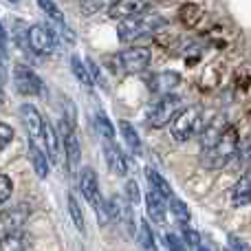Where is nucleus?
<instances>
[{
  "label": "nucleus",
  "instance_id": "nucleus-1",
  "mask_svg": "<svg viewBox=\"0 0 251 251\" xmlns=\"http://www.w3.org/2000/svg\"><path fill=\"white\" fill-rule=\"evenodd\" d=\"M168 20L159 13H141V16H134V18H128V20H122L117 26V38L119 42L128 44V42H137L141 38H148V35L156 33V31L165 29Z\"/></svg>",
  "mask_w": 251,
  "mask_h": 251
},
{
  "label": "nucleus",
  "instance_id": "nucleus-2",
  "mask_svg": "<svg viewBox=\"0 0 251 251\" xmlns=\"http://www.w3.org/2000/svg\"><path fill=\"white\" fill-rule=\"evenodd\" d=\"M238 141H240L238 130H236L234 126H227L225 132L218 137V141L214 143L212 148L203 150V156H201L203 165L207 170H221V168H225V165L236 156Z\"/></svg>",
  "mask_w": 251,
  "mask_h": 251
},
{
  "label": "nucleus",
  "instance_id": "nucleus-3",
  "mask_svg": "<svg viewBox=\"0 0 251 251\" xmlns=\"http://www.w3.org/2000/svg\"><path fill=\"white\" fill-rule=\"evenodd\" d=\"M205 124H207V117H205L203 108L201 106H190V108H183L181 113L176 115V119H174L172 124V139H176V141H190V139L199 137L201 132H203Z\"/></svg>",
  "mask_w": 251,
  "mask_h": 251
},
{
  "label": "nucleus",
  "instance_id": "nucleus-4",
  "mask_svg": "<svg viewBox=\"0 0 251 251\" xmlns=\"http://www.w3.org/2000/svg\"><path fill=\"white\" fill-rule=\"evenodd\" d=\"M79 192H82V196L88 201V205L95 209L97 218H100V225H108L110 223L108 207H106V201L100 192V178H97L93 168H84L82 172H79Z\"/></svg>",
  "mask_w": 251,
  "mask_h": 251
},
{
  "label": "nucleus",
  "instance_id": "nucleus-5",
  "mask_svg": "<svg viewBox=\"0 0 251 251\" xmlns=\"http://www.w3.org/2000/svg\"><path fill=\"white\" fill-rule=\"evenodd\" d=\"M185 108L183 100L176 93H168V95H161L154 101V106L148 113V126L150 128H165L168 124H172L176 119V115Z\"/></svg>",
  "mask_w": 251,
  "mask_h": 251
},
{
  "label": "nucleus",
  "instance_id": "nucleus-6",
  "mask_svg": "<svg viewBox=\"0 0 251 251\" xmlns=\"http://www.w3.org/2000/svg\"><path fill=\"white\" fill-rule=\"evenodd\" d=\"M152 53L148 47H130L115 55V69L124 75H137L150 66Z\"/></svg>",
  "mask_w": 251,
  "mask_h": 251
},
{
  "label": "nucleus",
  "instance_id": "nucleus-7",
  "mask_svg": "<svg viewBox=\"0 0 251 251\" xmlns=\"http://www.w3.org/2000/svg\"><path fill=\"white\" fill-rule=\"evenodd\" d=\"M60 141H62V150H64L66 168H69V172H75L79 165V159H82V148H79L77 128H75L73 119L64 117L60 122Z\"/></svg>",
  "mask_w": 251,
  "mask_h": 251
},
{
  "label": "nucleus",
  "instance_id": "nucleus-8",
  "mask_svg": "<svg viewBox=\"0 0 251 251\" xmlns=\"http://www.w3.org/2000/svg\"><path fill=\"white\" fill-rule=\"evenodd\" d=\"M26 42L35 55H51L57 51V33L49 25H31L26 31Z\"/></svg>",
  "mask_w": 251,
  "mask_h": 251
},
{
  "label": "nucleus",
  "instance_id": "nucleus-9",
  "mask_svg": "<svg viewBox=\"0 0 251 251\" xmlns=\"http://www.w3.org/2000/svg\"><path fill=\"white\" fill-rule=\"evenodd\" d=\"M13 86L20 95L25 97H35V95H42L44 91V82L40 79V75L35 73L33 69H29L26 64H16L13 66Z\"/></svg>",
  "mask_w": 251,
  "mask_h": 251
},
{
  "label": "nucleus",
  "instance_id": "nucleus-10",
  "mask_svg": "<svg viewBox=\"0 0 251 251\" xmlns=\"http://www.w3.org/2000/svg\"><path fill=\"white\" fill-rule=\"evenodd\" d=\"M154 4V0H113L108 7V16L113 20H128V18L148 13V9Z\"/></svg>",
  "mask_w": 251,
  "mask_h": 251
},
{
  "label": "nucleus",
  "instance_id": "nucleus-11",
  "mask_svg": "<svg viewBox=\"0 0 251 251\" xmlns=\"http://www.w3.org/2000/svg\"><path fill=\"white\" fill-rule=\"evenodd\" d=\"M106 207H108V218L119 225L126 227L128 234H134V216H132V205L128 203L122 196H110L106 201Z\"/></svg>",
  "mask_w": 251,
  "mask_h": 251
},
{
  "label": "nucleus",
  "instance_id": "nucleus-12",
  "mask_svg": "<svg viewBox=\"0 0 251 251\" xmlns=\"http://www.w3.org/2000/svg\"><path fill=\"white\" fill-rule=\"evenodd\" d=\"M20 117H22V124H25L26 132H29V139L35 141L38 146H42V139H44V124L47 119L40 115V110L31 104H22L20 106Z\"/></svg>",
  "mask_w": 251,
  "mask_h": 251
},
{
  "label": "nucleus",
  "instance_id": "nucleus-13",
  "mask_svg": "<svg viewBox=\"0 0 251 251\" xmlns=\"http://www.w3.org/2000/svg\"><path fill=\"white\" fill-rule=\"evenodd\" d=\"M104 159L113 174H117V176H126L128 174V159H126L122 148L115 141H104Z\"/></svg>",
  "mask_w": 251,
  "mask_h": 251
},
{
  "label": "nucleus",
  "instance_id": "nucleus-14",
  "mask_svg": "<svg viewBox=\"0 0 251 251\" xmlns=\"http://www.w3.org/2000/svg\"><path fill=\"white\" fill-rule=\"evenodd\" d=\"M146 209L150 221H154L156 225H163L165 218H168V205H165V199L159 196L156 192H148L146 194Z\"/></svg>",
  "mask_w": 251,
  "mask_h": 251
},
{
  "label": "nucleus",
  "instance_id": "nucleus-15",
  "mask_svg": "<svg viewBox=\"0 0 251 251\" xmlns=\"http://www.w3.org/2000/svg\"><path fill=\"white\" fill-rule=\"evenodd\" d=\"M231 203L234 207H245L251 203V168L236 181L234 190H231Z\"/></svg>",
  "mask_w": 251,
  "mask_h": 251
},
{
  "label": "nucleus",
  "instance_id": "nucleus-16",
  "mask_svg": "<svg viewBox=\"0 0 251 251\" xmlns=\"http://www.w3.org/2000/svg\"><path fill=\"white\" fill-rule=\"evenodd\" d=\"M26 146H29V161L31 165H33L35 174H38L40 178H47L49 176V165H51V161H49L47 152L42 150V146H38L35 141H26Z\"/></svg>",
  "mask_w": 251,
  "mask_h": 251
},
{
  "label": "nucleus",
  "instance_id": "nucleus-17",
  "mask_svg": "<svg viewBox=\"0 0 251 251\" xmlns=\"http://www.w3.org/2000/svg\"><path fill=\"white\" fill-rule=\"evenodd\" d=\"M26 216H29L26 207H13V209H9L7 214H2V216H0V229H2L4 234L20 231V227L25 225Z\"/></svg>",
  "mask_w": 251,
  "mask_h": 251
},
{
  "label": "nucleus",
  "instance_id": "nucleus-18",
  "mask_svg": "<svg viewBox=\"0 0 251 251\" xmlns=\"http://www.w3.org/2000/svg\"><path fill=\"white\" fill-rule=\"evenodd\" d=\"M38 7L42 9L44 13H47L49 20H53L57 26H60V31L66 35L69 40H73V33L69 31V25H66V18L64 13H62V9L55 4V0H38Z\"/></svg>",
  "mask_w": 251,
  "mask_h": 251
},
{
  "label": "nucleus",
  "instance_id": "nucleus-19",
  "mask_svg": "<svg viewBox=\"0 0 251 251\" xmlns=\"http://www.w3.org/2000/svg\"><path fill=\"white\" fill-rule=\"evenodd\" d=\"M42 146H44V152H47L49 161L51 163H60V134L55 132V128H53L51 124H44V139H42Z\"/></svg>",
  "mask_w": 251,
  "mask_h": 251
},
{
  "label": "nucleus",
  "instance_id": "nucleus-20",
  "mask_svg": "<svg viewBox=\"0 0 251 251\" xmlns=\"http://www.w3.org/2000/svg\"><path fill=\"white\" fill-rule=\"evenodd\" d=\"M119 132H122L124 143L128 146V150L132 152L134 156H141L143 154V143H141V137L137 134V128H134L130 122H119Z\"/></svg>",
  "mask_w": 251,
  "mask_h": 251
},
{
  "label": "nucleus",
  "instance_id": "nucleus-21",
  "mask_svg": "<svg viewBox=\"0 0 251 251\" xmlns=\"http://www.w3.org/2000/svg\"><path fill=\"white\" fill-rule=\"evenodd\" d=\"M146 178H148V183H150V190L156 192L159 196H163L165 201H170V199L174 196V192H172V187H170V183L165 181L163 174L156 172L154 168H146Z\"/></svg>",
  "mask_w": 251,
  "mask_h": 251
},
{
  "label": "nucleus",
  "instance_id": "nucleus-22",
  "mask_svg": "<svg viewBox=\"0 0 251 251\" xmlns=\"http://www.w3.org/2000/svg\"><path fill=\"white\" fill-rule=\"evenodd\" d=\"M178 84V75L176 73H156L150 77V82H148V86H150V91L154 93H161V95H168V93H172V88Z\"/></svg>",
  "mask_w": 251,
  "mask_h": 251
},
{
  "label": "nucleus",
  "instance_id": "nucleus-23",
  "mask_svg": "<svg viewBox=\"0 0 251 251\" xmlns=\"http://www.w3.org/2000/svg\"><path fill=\"white\" fill-rule=\"evenodd\" d=\"M31 243L22 231H13V234H4L0 238V251H29Z\"/></svg>",
  "mask_w": 251,
  "mask_h": 251
},
{
  "label": "nucleus",
  "instance_id": "nucleus-24",
  "mask_svg": "<svg viewBox=\"0 0 251 251\" xmlns=\"http://www.w3.org/2000/svg\"><path fill=\"white\" fill-rule=\"evenodd\" d=\"M66 203H69V214H71V221H73L75 229L79 231V234H86V221H84V212L82 207H79L77 199H75L73 192H69V196H66Z\"/></svg>",
  "mask_w": 251,
  "mask_h": 251
},
{
  "label": "nucleus",
  "instance_id": "nucleus-25",
  "mask_svg": "<svg viewBox=\"0 0 251 251\" xmlns=\"http://www.w3.org/2000/svg\"><path fill=\"white\" fill-rule=\"evenodd\" d=\"M170 212H172V216H174V221L178 223V225L181 227H187L190 225V207H187L185 203H183L181 199H176V196H172V199H170Z\"/></svg>",
  "mask_w": 251,
  "mask_h": 251
},
{
  "label": "nucleus",
  "instance_id": "nucleus-26",
  "mask_svg": "<svg viewBox=\"0 0 251 251\" xmlns=\"http://www.w3.org/2000/svg\"><path fill=\"white\" fill-rule=\"evenodd\" d=\"M137 240L141 245L143 251H156V240H154V231L148 225V221L139 223V231H137Z\"/></svg>",
  "mask_w": 251,
  "mask_h": 251
},
{
  "label": "nucleus",
  "instance_id": "nucleus-27",
  "mask_svg": "<svg viewBox=\"0 0 251 251\" xmlns=\"http://www.w3.org/2000/svg\"><path fill=\"white\" fill-rule=\"evenodd\" d=\"M71 71H73V75L77 77V82L82 84V86H86V88H91V86H93L91 73H88L86 64H84V62L79 60V55H71Z\"/></svg>",
  "mask_w": 251,
  "mask_h": 251
},
{
  "label": "nucleus",
  "instance_id": "nucleus-28",
  "mask_svg": "<svg viewBox=\"0 0 251 251\" xmlns=\"http://www.w3.org/2000/svg\"><path fill=\"white\" fill-rule=\"evenodd\" d=\"M95 126H97V130H100V134L104 137V141H115V126H113V122L108 119V115H106L104 110H97Z\"/></svg>",
  "mask_w": 251,
  "mask_h": 251
},
{
  "label": "nucleus",
  "instance_id": "nucleus-29",
  "mask_svg": "<svg viewBox=\"0 0 251 251\" xmlns=\"http://www.w3.org/2000/svg\"><path fill=\"white\" fill-rule=\"evenodd\" d=\"M236 159H238V165L243 170H249L251 168V134H247V137H243L238 141Z\"/></svg>",
  "mask_w": 251,
  "mask_h": 251
},
{
  "label": "nucleus",
  "instance_id": "nucleus-30",
  "mask_svg": "<svg viewBox=\"0 0 251 251\" xmlns=\"http://www.w3.org/2000/svg\"><path fill=\"white\" fill-rule=\"evenodd\" d=\"M183 243H185L187 251H199L203 245H201V234L192 227H183Z\"/></svg>",
  "mask_w": 251,
  "mask_h": 251
},
{
  "label": "nucleus",
  "instance_id": "nucleus-31",
  "mask_svg": "<svg viewBox=\"0 0 251 251\" xmlns=\"http://www.w3.org/2000/svg\"><path fill=\"white\" fill-rule=\"evenodd\" d=\"M79 7H82L84 16H93V13L101 11L104 7H110L108 0H79Z\"/></svg>",
  "mask_w": 251,
  "mask_h": 251
},
{
  "label": "nucleus",
  "instance_id": "nucleus-32",
  "mask_svg": "<svg viewBox=\"0 0 251 251\" xmlns=\"http://www.w3.org/2000/svg\"><path fill=\"white\" fill-rule=\"evenodd\" d=\"M13 194V181L7 174H0V205H4Z\"/></svg>",
  "mask_w": 251,
  "mask_h": 251
},
{
  "label": "nucleus",
  "instance_id": "nucleus-33",
  "mask_svg": "<svg viewBox=\"0 0 251 251\" xmlns=\"http://www.w3.org/2000/svg\"><path fill=\"white\" fill-rule=\"evenodd\" d=\"M86 69H88V73H91V79H93V84H97V86L106 88V79H104V75H101L100 66L95 64V60H86Z\"/></svg>",
  "mask_w": 251,
  "mask_h": 251
},
{
  "label": "nucleus",
  "instance_id": "nucleus-34",
  "mask_svg": "<svg viewBox=\"0 0 251 251\" xmlns=\"http://www.w3.org/2000/svg\"><path fill=\"white\" fill-rule=\"evenodd\" d=\"M163 240H165V247H168L170 251H187L185 243H183L176 234H170V231H168V234L163 236Z\"/></svg>",
  "mask_w": 251,
  "mask_h": 251
},
{
  "label": "nucleus",
  "instance_id": "nucleus-35",
  "mask_svg": "<svg viewBox=\"0 0 251 251\" xmlns=\"http://www.w3.org/2000/svg\"><path fill=\"white\" fill-rule=\"evenodd\" d=\"M139 199H141V194H139V185H137V181L130 178V181L126 183V201H128L130 205H137Z\"/></svg>",
  "mask_w": 251,
  "mask_h": 251
},
{
  "label": "nucleus",
  "instance_id": "nucleus-36",
  "mask_svg": "<svg viewBox=\"0 0 251 251\" xmlns=\"http://www.w3.org/2000/svg\"><path fill=\"white\" fill-rule=\"evenodd\" d=\"M11 139H13V128L9 124H0V152L11 143Z\"/></svg>",
  "mask_w": 251,
  "mask_h": 251
},
{
  "label": "nucleus",
  "instance_id": "nucleus-37",
  "mask_svg": "<svg viewBox=\"0 0 251 251\" xmlns=\"http://www.w3.org/2000/svg\"><path fill=\"white\" fill-rule=\"evenodd\" d=\"M229 249L231 251H251V247L245 240H240L238 236H229Z\"/></svg>",
  "mask_w": 251,
  "mask_h": 251
},
{
  "label": "nucleus",
  "instance_id": "nucleus-38",
  "mask_svg": "<svg viewBox=\"0 0 251 251\" xmlns=\"http://www.w3.org/2000/svg\"><path fill=\"white\" fill-rule=\"evenodd\" d=\"M7 82V51L0 49V86Z\"/></svg>",
  "mask_w": 251,
  "mask_h": 251
},
{
  "label": "nucleus",
  "instance_id": "nucleus-39",
  "mask_svg": "<svg viewBox=\"0 0 251 251\" xmlns=\"http://www.w3.org/2000/svg\"><path fill=\"white\" fill-rule=\"evenodd\" d=\"M7 42H9V38H7V29H4V25L0 22V49H4V51H7Z\"/></svg>",
  "mask_w": 251,
  "mask_h": 251
},
{
  "label": "nucleus",
  "instance_id": "nucleus-40",
  "mask_svg": "<svg viewBox=\"0 0 251 251\" xmlns=\"http://www.w3.org/2000/svg\"><path fill=\"white\" fill-rule=\"evenodd\" d=\"M2 101H4V93H2V86H0V106H2Z\"/></svg>",
  "mask_w": 251,
  "mask_h": 251
},
{
  "label": "nucleus",
  "instance_id": "nucleus-41",
  "mask_svg": "<svg viewBox=\"0 0 251 251\" xmlns=\"http://www.w3.org/2000/svg\"><path fill=\"white\" fill-rule=\"evenodd\" d=\"M199 251H209V249H207V247H201V249H199Z\"/></svg>",
  "mask_w": 251,
  "mask_h": 251
},
{
  "label": "nucleus",
  "instance_id": "nucleus-42",
  "mask_svg": "<svg viewBox=\"0 0 251 251\" xmlns=\"http://www.w3.org/2000/svg\"><path fill=\"white\" fill-rule=\"evenodd\" d=\"M9 2H18V0H9Z\"/></svg>",
  "mask_w": 251,
  "mask_h": 251
},
{
  "label": "nucleus",
  "instance_id": "nucleus-43",
  "mask_svg": "<svg viewBox=\"0 0 251 251\" xmlns=\"http://www.w3.org/2000/svg\"><path fill=\"white\" fill-rule=\"evenodd\" d=\"M225 251H231V249H225Z\"/></svg>",
  "mask_w": 251,
  "mask_h": 251
}]
</instances>
